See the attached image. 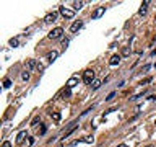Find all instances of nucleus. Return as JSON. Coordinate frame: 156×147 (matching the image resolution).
<instances>
[{"label": "nucleus", "mask_w": 156, "mask_h": 147, "mask_svg": "<svg viewBox=\"0 0 156 147\" xmlns=\"http://www.w3.org/2000/svg\"><path fill=\"white\" fill-rule=\"evenodd\" d=\"M94 80H96V78H94V70H91V69L85 70V74H83V82H85L86 85H91Z\"/></svg>", "instance_id": "obj_1"}, {"label": "nucleus", "mask_w": 156, "mask_h": 147, "mask_svg": "<svg viewBox=\"0 0 156 147\" xmlns=\"http://www.w3.org/2000/svg\"><path fill=\"white\" fill-rule=\"evenodd\" d=\"M58 13H60L63 18H73L75 17V10H70L67 7H58Z\"/></svg>", "instance_id": "obj_2"}, {"label": "nucleus", "mask_w": 156, "mask_h": 147, "mask_svg": "<svg viewBox=\"0 0 156 147\" xmlns=\"http://www.w3.org/2000/svg\"><path fill=\"white\" fill-rule=\"evenodd\" d=\"M62 34H63V29L62 28H54L52 31L49 33V38H51V39H58Z\"/></svg>", "instance_id": "obj_3"}, {"label": "nucleus", "mask_w": 156, "mask_h": 147, "mask_svg": "<svg viewBox=\"0 0 156 147\" xmlns=\"http://www.w3.org/2000/svg\"><path fill=\"white\" fill-rule=\"evenodd\" d=\"M102 15H104V7H98L94 12H93L91 18H93V20H98V18H101Z\"/></svg>", "instance_id": "obj_4"}, {"label": "nucleus", "mask_w": 156, "mask_h": 147, "mask_svg": "<svg viewBox=\"0 0 156 147\" xmlns=\"http://www.w3.org/2000/svg\"><path fill=\"white\" fill-rule=\"evenodd\" d=\"M26 67H28V70H33V69H42V66H39V64L34 61V59H29L28 61V64H26Z\"/></svg>", "instance_id": "obj_5"}, {"label": "nucleus", "mask_w": 156, "mask_h": 147, "mask_svg": "<svg viewBox=\"0 0 156 147\" xmlns=\"http://www.w3.org/2000/svg\"><path fill=\"white\" fill-rule=\"evenodd\" d=\"M78 82H80V78H78V77H70V78H68V82H67V88H70V90H72Z\"/></svg>", "instance_id": "obj_6"}, {"label": "nucleus", "mask_w": 156, "mask_h": 147, "mask_svg": "<svg viewBox=\"0 0 156 147\" xmlns=\"http://www.w3.org/2000/svg\"><path fill=\"white\" fill-rule=\"evenodd\" d=\"M83 26V21H80V20H78V21H75V23H72V26H70V31L72 33H76L78 29H80Z\"/></svg>", "instance_id": "obj_7"}, {"label": "nucleus", "mask_w": 156, "mask_h": 147, "mask_svg": "<svg viewBox=\"0 0 156 147\" xmlns=\"http://www.w3.org/2000/svg\"><path fill=\"white\" fill-rule=\"evenodd\" d=\"M57 20V12H52V13H49L47 17H46V21L47 23H52V21H55Z\"/></svg>", "instance_id": "obj_8"}, {"label": "nucleus", "mask_w": 156, "mask_h": 147, "mask_svg": "<svg viewBox=\"0 0 156 147\" xmlns=\"http://www.w3.org/2000/svg\"><path fill=\"white\" fill-rule=\"evenodd\" d=\"M119 62H120V56H117V54H115V56H112V57H111V61H109L111 66H117Z\"/></svg>", "instance_id": "obj_9"}, {"label": "nucleus", "mask_w": 156, "mask_h": 147, "mask_svg": "<svg viewBox=\"0 0 156 147\" xmlns=\"http://www.w3.org/2000/svg\"><path fill=\"white\" fill-rule=\"evenodd\" d=\"M58 56V52L57 51H52V52H49L47 54V59H49V62H54V61H55V57Z\"/></svg>", "instance_id": "obj_10"}, {"label": "nucleus", "mask_w": 156, "mask_h": 147, "mask_svg": "<svg viewBox=\"0 0 156 147\" xmlns=\"http://www.w3.org/2000/svg\"><path fill=\"white\" fill-rule=\"evenodd\" d=\"M146 10H148V2L141 3V7H140V10H138V13H140V15H145V13H146Z\"/></svg>", "instance_id": "obj_11"}, {"label": "nucleus", "mask_w": 156, "mask_h": 147, "mask_svg": "<svg viewBox=\"0 0 156 147\" xmlns=\"http://www.w3.org/2000/svg\"><path fill=\"white\" fill-rule=\"evenodd\" d=\"M101 83H102V82H101V80H98V78H96V80L91 83V88H93V90H98V88L101 87Z\"/></svg>", "instance_id": "obj_12"}, {"label": "nucleus", "mask_w": 156, "mask_h": 147, "mask_svg": "<svg viewBox=\"0 0 156 147\" xmlns=\"http://www.w3.org/2000/svg\"><path fill=\"white\" fill-rule=\"evenodd\" d=\"M76 126H78V124H72V126H70V129H68V131L65 132V137H68V136H70V134H72V132H73V131H75V129H76Z\"/></svg>", "instance_id": "obj_13"}, {"label": "nucleus", "mask_w": 156, "mask_h": 147, "mask_svg": "<svg viewBox=\"0 0 156 147\" xmlns=\"http://www.w3.org/2000/svg\"><path fill=\"white\" fill-rule=\"evenodd\" d=\"M60 118H62V116H60V113H58V111L52 113V119H54V121H60Z\"/></svg>", "instance_id": "obj_14"}, {"label": "nucleus", "mask_w": 156, "mask_h": 147, "mask_svg": "<svg viewBox=\"0 0 156 147\" xmlns=\"http://www.w3.org/2000/svg\"><path fill=\"white\" fill-rule=\"evenodd\" d=\"M72 95V92H70V88H67V90H63L62 92V98H68Z\"/></svg>", "instance_id": "obj_15"}, {"label": "nucleus", "mask_w": 156, "mask_h": 147, "mask_svg": "<svg viewBox=\"0 0 156 147\" xmlns=\"http://www.w3.org/2000/svg\"><path fill=\"white\" fill-rule=\"evenodd\" d=\"M18 43H20V39H18V38H13V39H10V44H12L13 47H16V46H18Z\"/></svg>", "instance_id": "obj_16"}, {"label": "nucleus", "mask_w": 156, "mask_h": 147, "mask_svg": "<svg viewBox=\"0 0 156 147\" xmlns=\"http://www.w3.org/2000/svg\"><path fill=\"white\" fill-rule=\"evenodd\" d=\"M83 7V2H73V8L75 10H80Z\"/></svg>", "instance_id": "obj_17"}, {"label": "nucleus", "mask_w": 156, "mask_h": 147, "mask_svg": "<svg viewBox=\"0 0 156 147\" xmlns=\"http://www.w3.org/2000/svg\"><path fill=\"white\" fill-rule=\"evenodd\" d=\"M21 78H23V80H28V78H29V74H28V70L21 74Z\"/></svg>", "instance_id": "obj_18"}, {"label": "nucleus", "mask_w": 156, "mask_h": 147, "mask_svg": "<svg viewBox=\"0 0 156 147\" xmlns=\"http://www.w3.org/2000/svg\"><path fill=\"white\" fill-rule=\"evenodd\" d=\"M122 54H124V56H129V54H130V49H129V47H124V49H122Z\"/></svg>", "instance_id": "obj_19"}, {"label": "nucleus", "mask_w": 156, "mask_h": 147, "mask_svg": "<svg viewBox=\"0 0 156 147\" xmlns=\"http://www.w3.org/2000/svg\"><path fill=\"white\" fill-rule=\"evenodd\" d=\"M150 82H151V77H148V78H145V80L141 82L140 85H146V83H150Z\"/></svg>", "instance_id": "obj_20"}, {"label": "nucleus", "mask_w": 156, "mask_h": 147, "mask_svg": "<svg viewBox=\"0 0 156 147\" xmlns=\"http://www.w3.org/2000/svg\"><path fill=\"white\" fill-rule=\"evenodd\" d=\"M10 85H12V82H10V80H8V78H7V80H5V82H3V87H5V88H8Z\"/></svg>", "instance_id": "obj_21"}, {"label": "nucleus", "mask_w": 156, "mask_h": 147, "mask_svg": "<svg viewBox=\"0 0 156 147\" xmlns=\"http://www.w3.org/2000/svg\"><path fill=\"white\" fill-rule=\"evenodd\" d=\"M114 95H115V92H112V93H109V96H107V98H106V100H107V101H111V100H112V98H114Z\"/></svg>", "instance_id": "obj_22"}, {"label": "nucleus", "mask_w": 156, "mask_h": 147, "mask_svg": "<svg viewBox=\"0 0 156 147\" xmlns=\"http://www.w3.org/2000/svg\"><path fill=\"white\" fill-rule=\"evenodd\" d=\"M23 137H24V132H20V134H18V142H21Z\"/></svg>", "instance_id": "obj_23"}, {"label": "nucleus", "mask_w": 156, "mask_h": 147, "mask_svg": "<svg viewBox=\"0 0 156 147\" xmlns=\"http://www.w3.org/2000/svg\"><path fill=\"white\" fill-rule=\"evenodd\" d=\"M2 147H12V144H10V142H8V141H5Z\"/></svg>", "instance_id": "obj_24"}, {"label": "nucleus", "mask_w": 156, "mask_h": 147, "mask_svg": "<svg viewBox=\"0 0 156 147\" xmlns=\"http://www.w3.org/2000/svg\"><path fill=\"white\" fill-rule=\"evenodd\" d=\"M37 123H39V118H34V119H33V126H36Z\"/></svg>", "instance_id": "obj_25"}, {"label": "nucleus", "mask_w": 156, "mask_h": 147, "mask_svg": "<svg viewBox=\"0 0 156 147\" xmlns=\"http://www.w3.org/2000/svg\"><path fill=\"white\" fill-rule=\"evenodd\" d=\"M39 132H41V134H44V132H46V126H41V131H39Z\"/></svg>", "instance_id": "obj_26"}, {"label": "nucleus", "mask_w": 156, "mask_h": 147, "mask_svg": "<svg viewBox=\"0 0 156 147\" xmlns=\"http://www.w3.org/2000/svg\"><path fill=\"white\" fill-rule=\"evenodd\" d=\"M117 147H129V145H127V144H119Z\"/></svg>", "instance_id": "obj_27"}, {"label": "nucleus", "mask_w": 156, "mask_h": 147, "mask_svg": "<svg viewBox=\"0 0 156 147\" xmlns=\"http://www.w3.org/2000/svg\"><path fill=\"white\" fill-rule=\"evenodd\" d=\"M145 147H156V145H145Z\"/></svg>", "instance_id": "obj_28"}]
</instances>
